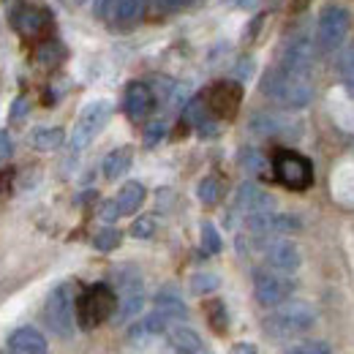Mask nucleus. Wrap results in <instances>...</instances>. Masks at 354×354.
I'll return each mask as SVG.
<instances>
[{"instance_id":"nucleus-1","label":"nucleus","mask_w":354,"mask_h":354,"mask_svg":"<svg viewBox=\"0 0 354 354\" xmlns=\"http://www.w3.org/2000/svg\"><path fill=\"white\" fill-rule=\"evenodd\" d=\"M262 90H265L267 98H272L275 104H281L286 109H306L310 104V98H313L310 80L295 77V74L283 71L281 66L267 71V77L262 80Z\"/></svg>"},{"instance_id":"nucleus-2","label":"nucleus","mask_w":354,"mask_h":354,"mask_svg":"<svg viewBox=\"0 0 354 354\" xmlns=\"http://www.w3.org/2000/svg\"><path fill=\"white\" fill-rule=\"evenodd\" d=\"M77 297L80 295H77V286L71 281L57 283L46 297L44 319L49 330L60 338H71L77 330Z\"/></svg>"},{"instance_id":"nucleus-3","label":"nucleus","mask_w":354,"mask_h":354,"mask_svg":"<svg viewBox=\"0 0 354 354\" xmlns=\"http://www.w3.org/2000/svg\"><path fill=\"white\" fill-rule=\"evenodd\" d=\"M313 324H316V310L306 300H292V303L275 306V310L265 322L267 333L275 338H297V335L308 333Z\"/></svg>"},{"instance_id":"nucleus-4","label":"nucleus","mask_w":354,"mask_h":354,"mask_svg":"<svg viewBox=\"0 0 354 354\" xmlns=\"http://www.w3.org/2000/svg\"><path fill=\"white\" fill-rule=\"evenodd\" d=\"M115 310H118V295L106 283H95L77 297V324L82 330H93L106 319H112Z\"/></svg>"},{"instance_id":"nucleus-5","label":"nucleus","mask_w":354,"mask_h":354,"mask_svg":"<svg viewBox=\"0 0 354 354\" xmlns=\"http://www.w3.org/2000/svg\"><path fill=\"white\" fill-rule=\"evenodd\" d=\"M352 28V17L344 6L333 3L327 6L322 14H319V22H316V44L324 52H335L338 46L344 44L346 33Z\"/></svg>"},{"instance_id":"nucleus-6","label":"nucleus","mask_w":354,"mask_h":354,"mask_svg":"<svg viewBox=\"0 0 354 354\" xmlns=\"http://www.w3.org/2000/svg\"><path fill=\"white\" fill-rule=\"evenodd\" d=\"M272 167H275L278 183H283V185L292 188V191H306V188H310V183H313V167H310L308 158L300 156V153L281 150V153L275 156Z\"/></svg>"},{"instance_id":"nucleus-7","label":"nucleus","mask_w":354,"mask_h":354,"mask_svg":"<svg viewBox=\"0 0 354 354\" xmlns=\"http://www.w3.org/2000/svg\"><path fill=\"white\" fill-rule=\"evenodd\" d=\"M112 118V104L109 101H93L82 109L77 126H74V136H71V147L74 150H85L90 142L101 133L106 126V120Z\"/></svg>"},{"instance_id":"nucleus-8","label":"nucleus","mask_w":354,"mask_h":354,"mask_svg":"<svg viewBox=\"0 0 354 354\" xmlns=\"http://www.w3.org/2000/svg\"><path fill=\"white\" fill-rule=\"evenodd\" d=\"M254 295L265 308H275V306L286 303V297L292 295V281L272 267L257 270L254 272Z\"/></svg>"},{"instance_id":"nucleus-9","label":"nucleus","mask_w":354,"mask_h":354,"mask_svg":"<svg viewBox=\"0 0 354 354\" xmlns=\"http://www.w3.org/2000/svg\"><path fill=\"white\" fill-rule=\"evenodd\" d=\"M316 46L310 41L308 36H297V39H292L286 49H283V57H281V68L283 71H289V74H295V77H306L310 80V74H313V60H316Z\"/></svg>"},{"instance_id":"nucleus-10","label":"nucleus","mask_w":354,"mask_h":354,"mask_svg":"<svg viewBox=\"0 0 354 354\" xmlns=\"http://www.w3.org/2000/svg\"><path fill=\"white\" fill-rule=\"evenodd\" d=\"M207 101V109L221 118V120H232L240 109V101H243V88L237 82H216L213 88L207 90L205 95Z\"/></svg>"},{"instance_id":"nucleus-11","label":"nucleus","mask_w":354,"mask_h":354,"mask_svg":"<svg viewBox=\"0 0 354 354\" xmlns=\"http://www.w3.org/2000/svg\"><path fill=\"white\" fill-rule=\"evenodd\" d=\"M265 262L267 267H272L278 272H295L303 262V257H300V248L295 243L275 237V240L265 243Z\"/></svg>"},{"instance_id":"nucleus-12","label":"nucleus","mask_w":354,"mask_h":354,"mask_svg":"<svg viewBox=\"0 0 354 354\" xmlns=\"http://www.w3.org/2000/svg\"><path fill=\"white\" fill-rule=\"evenodd\" d=\"M49 25H52L49 14H46L44 8H39V6H19V8L14 11V28H17V33H22L25 39L41 36V33L49 30Z\"/></svg>"},{"instance_id":"nucleus-13","label":"nucleus","mask_w":354,"mask_h":354,"mask_svg":"<svg viewBox=\"0 0 354 354\" xmlns=\"http://www.w3.org/2000/svg\"><path fill=\"white\" fill-rule=\"evenodd\" d=\"M123 106H126V115L139 123V120H145V118L153 112V106H156V93L150 90V85H145V82H131V85L126 88Z\"/></svg>"},{"instance_id":"nucleus-14","label":"nucleus","mask_w":354,"mask_h":354,"mask_svg":"<svg viewBox=\"0 0 354 354\" xmlns=\"http://www.w3.org/2000/svg\"><path fill=\"white\" fill-rule=\"evenodd\" d=\"M234 207H237L240 213H245V218H248V216H254V213L272 210V207H275V202H272V196L265 194L259 185H254V183H243V185L237 188Z\"/></svg>"},{"instance_id":"nucleus-15","label":"nucleus","mask_w":354,"mask_h":354,"mask_svg":"<svg viewBox=\"0 0 354 354\" xmlns=\"http://www.w3.org/2000/svg\"><path fill=\"white\" fill-rule=\"evenodd\" d=\"M46 338L36 327H19L8 335V352L11 354H46Z\"/></svg>"},{"instance_id":"nucleus-16","label":"nucleus","mask_w":354,"mask_h":354,"mask_svg":"<svg viewBox=\"0 0 354 354\" xmlns=\"http://www.w3.org/2000/svg\"><path fill=\"white\" fill-rule=\"evenodd\" d=\"M169 346L175 354H202L205 352V344L199 338L196 330L180 324V327H172L169 330Z\"/></svg>"},{"instance_id":"nucleus-17","label":"nucleus","mask_w":354,"mask_h":354,"mask_svg":"<svg viewBox=\"0 0 354 354\" xmlns=\"http://www.w3.org/2000/svg\"><path fill=\"white\" fill-rule=\"evenodd\" d=\"M169 316H164L161 310H153L150 316H145V319H139L136 324L131 327V333H129V338L131 341H145V338H153V335H161V333H167L169 330Z\"/></svg>"},{"instance_id":"nucleus-18","label":"nucleus","mask_w":354,"mask_h":354,"mask_svg":"<svg viewBox=\"0 0 354 354\" xmlns=\"http://www.w3.org/2000/svg\"><path fill=\"white\" fill-rule=\"evenodd\" d=\"M131 161H133L131 147H115V150L104 158V164H101L104 177H106V180H118V177H123L129 169H131Z\"/></svg>"},{"instance_id":"nucleus-19","label":"nucleus","mask_w":354,"mask_h":354,"mask_svg":"<svg viewBox=\"0 0 354 354\" xmlns=\"http://www.w3.org/2000/svg\"><path fill=\"white\" fill-rule=\"evenodd\" d=\"M156 310H161L172 322H183L188 316V308H185V303L180 300V295H177L175 289H161L156 295Z\"/></svg>"},{"instance_id":"nucleus-20","label":"nucleus","mask_w":354,"mask_h":354,"mask_svg":"<svg viewBox=\"0 0 354 354\" xmlns=\"http://www.w3.org/2000/svg\"><path fill=\"white\" fill-rule=\"evenodd\" d=\"M115 199H118L120 213H123V216H131V213H136V210L142 207V202H145V185L131 180V183H126V185L118 191Z\"/></svg>"},{"instance_id":"nucleus-21","label":"nucleus","mask_w":354,"mask_h":354,"mask_svg":"<svg viewBox=\"0 0 354 354\" xmlns=\"http://www.w3.org/2000/svg\"><path fill=\"white\" fill-rule=\"evenodd\" d=\"M63 142H66V131L63 129H36V131L30 133V145L36 150H41V153L57 150Z\"/></svg>"},{"instance_id":"nucleus-22","label":"nucleus","mask_w":354,"mask_h":354,"mask_svg":"<svg viewBox=\"0 0 354 354\" xmlns=\"http://www.w3.org/2000/svg\"><path fill=\"white\" fill-rule=\"evenodd\" d=\"M147 0H118L115 6V22L118 25H133L145 14Z\"/></svg>"},{"instance_id":"nucleus-23","label":"nucleus","mask_w":354,"mask_h":354,"mask_svg":"<svg viewBox=\"0 0 354 354\" xmlns=\"http://www.w3.org/2000/svg\"><path fill=\"white\" fill-rule=\"evenodd\" d=\"M283 126H286V120H283V118H278V115H270V112H262V115L251 118V131L262 133V136L283 133Z\"/></svg>"},{"instance_id":"nucleus-24","label":"nucleus","mask_w":354,"mask_h":354,"mask_svg":"<svg viewBox=\"0 0 354 354\" xmlns=\"http://www.w3.org/2000/svg\"><path fill=\"white\" fill-rule=\"evenodd\" d=\"M207 101H205V95H196V98H191L188 104H185V109H183V120L188 123V126H205L207 123Z\"/></svg>"},{"instance_id":"nucleus-25","label":"nucleus","mask_w":354,"mask_h":354,"mask_svg":"<svg viewBox=\"0 0 354 354\" xmlns=\"http://www.w3.org/2000/svg\"><path fill=\"white\" fill-rule=\"evenodd\" d=\"M338 74H341V82L346 85V90L354 95V44L346 46L338 57Z\"/></svg>"},{"instance_id":"nucleus-26","label":"nucleus","mask_w":354,"mask_h":354,"mask_svg":"<svg viewBox=\"0 0 354 354\" xmlns=\"http://www.w3.org/2000/svg\"><path fill=\"white\" fill-rule=\"evenodd\" d=\"M199 202L202 205H218V199H221V183H218V177H205L202 183H199Z\"/></svg>"},{"instance_id":"nucleus-27","label":"nucleus","mask_w":354,"mask_h":354,"mask_svg":"<svg viewBox=\"0 0 354 354\" xmlns=\"http://www.w3.org/2000/svg\"><path fill=\"white\" fill-rule=\"evenodd\" d=\"M240 164H243V169L251 172V175H262L267 169V158L259 150H254V147H245V150L240 153Z\"/></svg>"},{"instance_id":"nucleus-28","label":"nucleus","mask_w":354,"mask_h":354,"mask_svg":"<svg viewBox=\"0 0 354 354\" xmlns=\"http://www.w3.org/2000/svg\"><path fill=\"white\" fill-rule=\"evenodd\" d=\"M207 322L213 324V330H216L218 335L226 333L229 319H226V306H223L221 300H210V303H207Z\"/></svg>"},{"instance_id":"nucleus-29","label":"nucleus","mask_w":354,"mask_h":354,"mask_svg":"<svg viewBox=\"0 0 354 354\" xmlns=\"http://www.w3.org/2000/svg\"><path fill=\"white\" fill-rule=\"evenodd\" d=\"M216 289H218V275H213V272H199V275L191 278V292L194 295H210Z\"/></svg>"},{"instance_id":"nucleus-30","label":"nucleus","mask_w":354,"mask_h":354,"mask_svg":"<svg viewBox=\"0 0 354 354\" xmlns=\"http://www.w3.org/2000/svg\"><path fill=\"white\" fill-rule=\"evenodd\" d=\"M120 232L118 229H101L98 234H95V240H93V245L98 248V251H115L118 245H120Z\"/></svg>"},{"instance_id":"nucleus-31","label":"nucleus","mask_w":354,"mask_h":354,"mask_svg":"<svg viewBox=\"0 0 354 354\" xmlns=\"http://www.w3.org/2000/svg\"><path fill=\"white\" fill-rule=\"evenodd\" d=\"M202 248L207 254H218L221 251V237H218V229L213 223H202Z\"/></svg>"},{"instance_id":"nucleus-32","label":"nucleus","mask_w":354,"mask_h":354,"mask_svg":"<svg viewBox=\"0 0 354 354\" xmlns=\"http://www.w3.org/2000/svg\"><path fill=\"white\" fill-rule=\"evenodd\" d=\"M39 63H44V66H55V63H60V57H63V49L55 44V41H44V44L39 46Z\"/></svg>"},{"instance_id":"nucleus-33","label":"nucleus","mask_w":354,"mask_h":354,"mask_svg":"<svg viewBox=\"0 0 354 354\" xmlns=\"http://www.w3.org/2000/svg\"><path fill=\"white\" fill-rule=\"evenodd\" d=\"M131 234L136 240H147V237H153L156 234V218L153 216H142V218H136L131 226Z\"/></svg>"},{"instance_id":"nucleus-34","label":"nucleus","mask_w":354,"mask_h":354,"mask_svg":"<svg viewBox=\"0 0 354 354\" xmlns=\"http://www.w3.org/2000/svg\"><path fill=\"white\" fill-rule=\"evenodd\" d=\"M164 133H167V123L164 120H153L147 129H145V145H158L161 139H164Z\"/></svg>"},{"instance_id":"nucleus-35","label":"nucleus","mask_w":354,"mask_h":354,"mask_svg":"<svg viewBox=\"0 0 354 354\" xmlns=\"http://www.w3.org/2000/svg\"><path fill=\"white\" fill-rule=\"evenodd\" d=\"M286 354H330V346L322 341H310V344H297L292 346Z\"/></svg>"},{"instance_id":"nucleus-36","label":"nucleus","mask_w":354,"mask_h":354,"mask_svg":"<svg viewBox=\"0 0 354 354\" xmlns=\"http://www.w3.org/2000/svg\"><path fill=\"white\" fill-rule=\"evenodd\" d=\"M98 213H101V218H104V221H109V223L118 221V218L123 216V213H120V207H118V199H109V202H104Z\"/></svg>"},{"instance_id":"nucleus-37","label":"nucleus","mask_w":354,"mask_h":354,"mask_svg":"<svg viewBox=\"0 0 354 354\" xmlns=\"http://www.w3.org/2000/svg\"><path fill=\"white\" fill-rule=\"evenodd\" d=\"M115 6H118V0H95V17H98V19L109 17V14L115 11Z\"/></svg>"},{"instance_id":"nucleus-38","label":"nucleus","mask_w":354,"mask_h":354,"mask_svg":"<svg viewBox=\"0 0 354 354\" xmlns=\"http://www.w3.org/2000/svg\"><path fill=\"white\" fill-rule=\"evenodd\" d=\"M153 3H156V8H158V11H167V14L183 6V0H153Z\"/></svg>"},{"instance_id":"nucleus-39","label":"nucleus","mask_w":354,"mask_h":354,"mask_svg":"<svg viewBox=\"0 0 354 354\" xmlns=\"http://www.w3.org/2000/svg\"><path fill=\"white\" fill-rule=\"evenodd\" d=\"M6 156H11V136L8 131H0V158H6Z\"/></svg>"},{"instance_id":"nucleus-40","label":"nucleus","mask_w":354,"mask_h":354,"mask_svg":"<svg viewBox=\"0 0 354 354\" xmlns=\"http://www.w3.org/2000/svg\"><path fill=\"white\" fill-rule=\"evenodd\" d=\"M232 354H257V349H254L251 344H237V346L232 349Z\"/></svg>"},{"instance_id":"nucleus-41","label":"nucleus","mask_w":354,"mask_h":354,"mask_svg":"<svg viewBox=\"0 0 354 354\" xmlns=\"http://www.w3.org/2000/svg\"><path fill=\"white\" fill-rule=\"evenodd\" d=\"M8 185H11V172H8V169H3V172H0V194H3Z\"/></svg>"},{"instance_id":"nucleus-42","label":"nucleus","mask_w":354,"mask_h":354,"mask_svg":"<svg viewBox=\"0 0 354 354\" xmlns=\"http://www.w3.org/2000/svg\"><path fill=\"white\" fill-rule=\"evenodd\" d=\"M22 112H25V98H19V101H17V106H14V118H19Z\"/></svg>"},{"instance_id":"nucleus-43","label":"nucleus","mask_w":354,"mask_h":354,"mask_svg":"<svg viewBox=\"0 0 354 354\" xmlns=\"http://www.w3.org/2000/svg\"><path fill=\"white\" fill-rule=\"evenodd\" d=\"M232 3H237V6H251L254 0H232Z\"/></svg>"},{"instance_id":"nucleus-44","label":"nucleus","mask_w":354,"mask_h":354,"mask_svg":"<svg viewBox=\"0 0 354 354\" xmlns=\"http://www.w3.org/2000/svg\"><path fill=\"white\" fill-rule=\"evenodd\" d=\"M188 3H194V0H183V6H188Z\"/></svg>"},{"instance_id":"nucleus-45","label":"nucleus","mask_w":354,"mask_h":354,"mask_svg":"<svg viewBox=\"0 0 354 354\" xmlns=\"http://www.w3.org/2000/svg\"><path fill=\"white\" fill-rule=\"evenodd\" d=\"M74 3H77V6H80V3H85V0H74Z\"/></svg>"},{"instance_id":"nucleus-46","label":"nucleus","mask_w":354,"mask_h":354,"mask_svg":"<svg viewBox=\"0 0 354 354\" xmlns=\"http://www.w3.org/2000/svg\"><path fill=\"white\" fill-rule=\"evenodd\" d=\"M202 354H207V352H202Z\"/></svg>"}]
</instances>
